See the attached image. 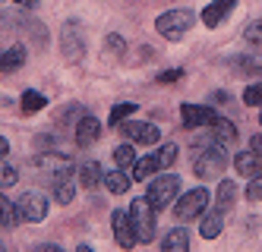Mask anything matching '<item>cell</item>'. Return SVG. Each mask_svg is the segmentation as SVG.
<instances>
[{"instance_id":"6da1fadb","label":"cell","mask_w":262,"mask_h":252,"mask_svg":"<svg viewBox=\"0 0 262 252\" xmlns=\"http://www.w3.org/2000/svg\"><path fill=\"white\" fill-rule=\"evenodd\" d=\"M174 161H177V145L164 142L158 151L145 154V158H136V164L129 167V173H133V180H148V177H155V173H164Z\"/></svg>"},{"instance_id":"7a4b0ae2","label":"cell","mask_w":262,"mask_h":252,"mask_svg":"<svg viewBox=\"0 0 262 252\" xmlns=\"http://www.w3.org/2000/svg\"><path fill=\"white\" fill-rule=\"evenodd\" d=\"M177 196H180V177L177 173H155V180L145 189V199H148V205H152L155 211L171 208L177 202Z\"/></svg>"},{"instance_id":"3957f363","label":"cell","mask_w":262,"mask_h":252,"mask_svg":"<svg viewBox=\"0 0 262 252\" xmlns=\"http://www.w3.org/2000/svg\"><path fill=\"white\" fill-rule=\"evenodd\" d=\"M129 221H133L136 230V243H152L155 240V230H158V211L148 205V199H133L129 202Z\"/></svg>"},{"instance_id":"277c9868","label":"cell","mask_w":262,"mask_h":252,"mask_svg":"<svg viewBox=\"0 0 262 252\" xmlns=\"http://www.w3.org/2000/svg\"><path fill=\"white\" fill-rule=\"evenodd\" d=\"M193 22H196L193 10H167L155 19V32L161 38H167V41H180V38H186V32L193 29Z\"/></svg>"},{"instance_id":"5b68a950","label":"cell","mask_w":262,"mask_h":252,"mask_svg":"<svg viewBox=\"0 0 262 252\" xmlns=\"http://www.w3.org/2000/svg\"><path fill=\"white\" fill-rule=\"evenodd\" d=\"M174 208V218L177 224H190L196 218L205 215V208H209V189H190V192H183V196H177V202L171 205Z\"/></svg>"},{"instance_id":"8992f818","label":"cell","mask_w":262,"mask_h":252,"mask_svg":"<svg viewBox=\"0 0 262 252\" xmlns=\"http://www.w3.org/2000/svg\"><path fill=\"white\" fill-rule=\"evenodd\" d=\"M224 167H228V154H224V145H218V142H212L209 148H202L196 154V161H193V173L199 180L221 177Z\"/></svg>"},{"instance_id":"52a82bcc","label":"cell","mask_w":262,"mask_h":252,"mask_svg":"<svg viewBox=\"0 0 262 252\" xmlns=\"http://www.w3.org/2000/svg\"><path fill=\"white\" fill-rule=\"evenodd\" d=\"M60 51L67 57V63H79L85 57V32L76 19H67L60 29Z\"/></svg>"},{"instance_id":"ba28073f","label":"cell","mask_w":262,"mask_h":252,"mask_svg":"<svg viewBox=\"0 0 262 252\" xmlns=\"http://www.w3.org/2000/svg\"><path fill=\"white\" fill-rule=\"evenodd\" d=\"M16 211H19V221L23 224H38L48 218V199H45V192H23L19 199H16Z\"/></svg>"},{"instance_id":"9c48e42d","label":"cell","mask_w":262,"mask_h":252,"mask_svg":"<svg viewBox=\"0 0 262 252\" xmlns=\"http://www.w3.org/2000/svg\"><path fill=\"white\" fill-rule=\"evenodd\" d=\"M117 129L126 135V142H133V145H155L161 139V129L155 123H145V120H129V123H120Z\"/></svg>"},{"instance_id":"30bf717a","label":"cell","mask_w":262,"mask_h":252,"mask_svg":"<svg viewBox=\"0 0 262 252\" xmlns=\"http://www.w3.org/2000/svg\"><path fill=\"white\" fill-rule=\"evenodd\" d=\"M35 167H38L45 177H60V173H73V161L60 151H41L38 158H35Z\"/></svg>"},{"instance_id":"8fae6325","label":"cell","mask_w":262,"mask_h":252,"mask_svg":"<svg viewBox=\"0 0 262 252\" xmlns=\"http://www.w3.org/2000/svg\"><path fill=\"white\" fill-rule=\"evenodd\" d=\"M218 117L215 107L209 104H183L180 107V120L186 129H202V126H212V120Z\"/></svg>"},{"instance_id":"7c38bea8","label":"cell","mask_w":262,"mask_h":252,"mask_svg":"<svg viewBox=\"0 0 262 252\" xmlns=\"http://www.w3.org/2000/svg\"><path fill=\"white\" fill-rule=\"evenodd\" d=\"M111 224H114V240L120 249H133L136 246V230H133V221H129V211L117 208L111 215Z\"/></svg>"},{"instance_id":"4fadbf2b","label":"cell","mask_w":262,"mask_h":252,"mask_svg":"<svg viewBox=\"0 0 262 252\" xmlns=\"http://www.w3.org/2000/svg\"><path fill=\"white\" fill-rule=\"evenodd\" d=\"M240 4V0H212L209 7H205L202 13H199V19H202V26H209V29H218L224 19H228L231 13H234V7Z\"/></svg>"},{"instance_id":"5bb4252c","label":"cell","mask_w":262,"mask_h":252,"mask_svg":"<svg viewBox=\"0 0 262 252\" xmlns=\"http://www.w3.org/2000/svg\"><path fill=\"white\" fill-rule=\"evenodd\" d=\"M98 139H101V123L92 117V113H82V117L76 120V145L89 148V145H95Z\"/></svg>"},{"instance_id":"9a60e30c","label":"cell","mask_w":262,"mask_h":252,"mask_svg":"<svg viewBox=\"0 0 262 252\" xmlns=\"http://www.w3.org/2000/svg\"><path fill=\"white\" fill-rule=\"evenodd\" d=\"M234 170L240 177H256V173H262V151H256V148L237 151L234 154Z\"/></svg>"},{"instance_id":"2e32d148","label":"cell","mask_w":262,"mask_h":252,"mask_svg":"<svg viewBox=\"0 0 262 252\" xmlns=\"http://www.w3.org/2000/svg\"><path fill=\"white\" fill-rule=\"evenodd\" d=\"M209 129H212V142H218V145H224V148L237 145V126H234L231 120H224V117H215Z\"/></svg>"},{"instance_id":"e0dca14e","label":"cell","mask_w":262,"mask_h":252,"mask_svg":"<svg viewBox=\"0 0 262 252\" xmlns=\"http://www.w3.org/2000/svg\"><path fill=\"white\" fill-rule=\"evenodd\" d=\"M104 186L111 189V196H123V192H129V186H133V173L123 170V167H114L104 173Z\"/></svg>"},{"instance_id":"ac0fdd59","label":"cell","mask_w":262,"mask_h":252,"mask_svg":"<svg viewBox=\"0 0 262 252\" xmlns=\"http://www.w3.org/2000/svg\"><path fill=\"white\" fill-rule=\"evenodd\" d=\"M161 252H190V234L186 227H171L161 240Z\"/></svg>"},{"instance_id":"d6986e66","label":"cell","mask_w":262,"mask_h":252,"mask_svg":"<svg viewBox=\"0 0 262 252\" xmlns=\"http://www.w3.org/2000/svg\"><path fill=\"white\" fill-rule=\"evenodd\" d=\"M221 230H224V211H218V208L205 211V215H202V224H199L202 240H215V237H221Z\"/></svg>"},{"instance_id":"ffe728a7","label":"cell","mask_w":262,"mask_h":252,"mask_svg":"<svg viewBox=\"0 0 262 252\" xmlns=\"http://www.w3.org/2000/svg\"><path fill=\"white\" fill-rule=\"evenodd\" d=\"M101 183H104L101 164H98V161H85V164L79 167V186H82V189H98Z\"/></svg>"},{"instance_id":"44dd1931","label":"cell","mask_w":262,"mask_h":252,"mask_svg":"<svg viewBox=\"0 0 262 252\" xmlns=\"http://www.w3.org/2000/svg\"><path fill=\"white\" fill-rule=\"evenodd\" d=\"M26 63V48L23 44H13L7 51H0V73H16Z\"/></svg>"},{"instance_id":"7402d4cb","label":"cell","mask_w":262,"mask_h":252,"mask_svg":"<svg viewBox=\"0 0 262 252\" xmlns=\"http://www.w3.org/2000/svg\"><path fill=\"white\" fill-rule=\"evenodd\" d=\"M51 189H54V199L60 205H70L73 202V173H60V177H51Z\"/></svg>"},{"instance_id":"603a6c76","label":"cell","mask_w":262,"mask_h":252,"mask_svg":"<svg viewBox=\"0 0 262 252\" xmlns=\"http://www.w3.org/2000/svg\"><path fill=\"white\" fill-rule=\"evenodd\" d=\"M234 202H237V183L234 180H221L218 192H215V208L228 211V208H234Z\"/></svg>"},{"instance_id":"cb8c5ba5","label":"cell","mask_w":262,"mask_h":252,"mask_svg":"<svg viewBox=\"0 0 262 252\" xmlns=\"http://www.w3.org/2000/svg\"><path fill=\"white\" fill-rule=\"evenodd\" d=\"M237 70H240V76H259L262 79V54H243V57H237V60H231Z\"/></svg>"},{"instance_id":"d4e9b609","label":"cell","mask_w":262,"mask_h":252,"mask_svg":"<svg viewBox=\"0 0 262 252\" xmlns=\"http://www.w3.org/2000/svg\"><path fill=\"white\" fill-rule=\"evenodd\" d=\"M0 224L10 227V230L23 224V221H19V211H16V202H10L4 192H0Z\"/></svg>"},{"instance_id":"484cf974","label":"cell","mask_w":262,"mask_h":252,"mask_svg":"<svg viewBox=\"0 0 262 252\" xmlns=\"http://www.w3.org/2000/svg\"><path fill=\"white\" fill-rule=\"evenodd\" d=\"M19 107H23V113H35V110H45V107H48V98H45L41 91L29 88V91H23V101H19Z\"/></svg>"},{"instance_id":"4316f807","label":"cell","mask_w":262,"mask_h":252,"mask_svg":"<svg viewBox=\"0 0 262 252\" xmlns=\"http://www.w3.org/2000/svg\"><path fill=\"white\" fill-rule=\"evenodd\" d=\"M19 29H23L29 38H38V48L48 44V32H45V26L38 22V19H19Z\"/></svg>"},{"instance_id":"83f0119b","label":"cell","mask_w":262,"mask_h":252,"mask_svg":"<svg viewBox=\"0 0 262 252\" xmlns=\"http://www.w3.org/2000/svg\"><path fill=\"white\" fill-rule=\"evenodd\" d=\"M114 161H117V167H123V170L133 167V164H136V148H133V142L117 145V148H114Z\"/></svg>"},{"instance_id":"f1b7e54d","label":"cell","mask_w":262,"mask_h":252,"mask_svg":"<svg viewBox=\"0 0 262 252\" xmlns=\"http://www.w3.org/2000/svg\"><path fill=\"white\" fill-rule=\"evenodd\" d=\"M129 113H136V101H123V104H114L111 107V117H107V123L111 126H120Z\"/></svg>"},{"instance_id":"f546056e","label":"cell","mask_w":262,"mask_h":252,"mask_svg":"<svg viewBox=\"0 0 262 252\" xmlns=\"http://www.w3.org/2000/svg\"><path fill=\"white\" fill-rule=\"evenodd\" d=\"M243 104L247 107H262V79L250 82L247 88H243Z\"/></svg>"},{"instance_id":"4dcf8cb0","label":"cell","mask_w":262,"mask_h":252,"mask_svg":"<svg viewBox=\"0 0 262 252\" xmlns=\"http://www.w3.org/2000/svg\"><path fill=\"white\" fill-rule=\"evenodd\" d=\"M16 180H19V170H16L7 158H0V189H4V186H13Z\"/></svg>"},{"instance_id":"1f68e13d","label":"cell","mask_w":262,"mask_h":252,"mask_svg":"<svg viewBox=\"0 0 262 252\" xmlns=\"http://www.w3.org/2000/svg\"><path fill=\"white\" fill-rule=\"evenodd\" d=\"M243 38H247L250 44H256V48H262V19H253V22L243 29Z\"/></svg>"},{"instance_id":"d6a6232c","label":"cell","mask_w":262,"mask_h":252,"mask_svg":"<svg viewBox=\"0 0 262 252\" xmlns=\"http://www.w3.org/2000/svg\"><path fill=\"white\" fill-rule=\"evenodd\" d=\"M104 51L114 54V57H123V51H126L123 38H120V35H107V38H104Z\"/></svg>"},{"instance_id":"836d02e7","label":"cell","mask_w":262,"mask_h":252,"mask_svg":"<svg viewBox=\"0 0 262 252\" xmlns=\"http://www.w3.org/2000/svg\"><path fill=\"white\" fill-rule=\"evenodd\" d=\"M247 199H250V202H262V173L250 177V186H247Z\"/></svg>"},{"instance_id":"e575fe53","label":"cell","mask_w":262,"mask_h":252,"mask_svg":"<svg viewBox=\"0 0 262 252\" xmlns=\"http://www.w3.org/2000/svg\"><path fill=\"white\" fill-rule=\"evenodd\" d=\"M180 76H183V70H164V73H158V76H155V79H158V82H164V85H171V82H177V79H180Z\"/></svg>"},{"instance_id":"d590c367","label":"cell","mask_w":262,"mask_h":252,"mask_svg":"<svg viewBox=\"0 0 262 252\" xmlns=\"http://www.w3.org/2000/svg\"><path fill=\"white\" fill-rule=\"evenodd\" d=\"M35 252H63V249L54 246V243H41V246H35Z\"/></svg>"},{"instance_id":"8d00e7d4","label":"cell","mask_w":262,"mask_h":252,"mask_svg":"<svg viewBox=\"0 0 262 252\" xmlns=\"http://www.w3.org/2000/svg\"><path fill=\"white\" fill-rule=\"evenodd\" d=\"M13 4H19L23 10H35V7H38V0H13Z\"/></svg>"},{"instance_id":"74e56055","label":"cell","mask_w":262,"mask_h":252,"mask_svg":"<svg viewBox=\"0 0 262 252\" xmlns=\"http://www.w3.org/2000/svg\"><path fill=\"white\" fill-rule=\"evenodd\" d=\"M7 154H10V142L0 135V158H7Z\"/></svg>"},{"instance_id":"f35d334b","label":"cell","mask_w":262,"mask_h":252,"mask_svg":"<svg viewBox=\"0 0 262 252\" xmlns=\"http://www.w3.org/2000/svg\"><path fill=\"white\" fill-rule=\"evenodd\" d=\"M250 148H256V151H262V135H253V139H250Z\"/></svg>"},{"instance_id":"ab89813d","label":"cell","mask_w":262,"mask_h":252,"mask_svg":"<svg viewBox=\"0 0 262 252\" xmlns=\"http://www.w3.org/2000/svg\"><path fill=\"white\" fill-rule=\"evenodd\" d=\"M212 98H215V104H224V101H228V91H215Z\"/></svg>"},{"instance_id":"60d3db41","label":"cell","mask_w":262,"mask_h":252,"mask_svg":"<svg viewBox=\"0 0 262 252\" xmlns=\"http://www.w3.org/2000/svg\"><path fill=\"white\" fill-rule=\"evenodd\" d=\"M76 252H95V249H92V246H85V243H82V246H79Z\"/></svg>"},{"instance_id":"b9f144b4","label":"cell","mask_w":262,"mask_h":252,"mask_svg":"<svg viewBox=\"0 0 262 252\" xmlns=\"http://www.w3.org/2000/svg\"><path fill=\"white\" fill-rule=\"evenodd\" d=\"M259 126H262V117H259Z\"/></svg>"}]
</instances>
